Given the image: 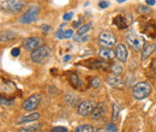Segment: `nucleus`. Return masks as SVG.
I'll use <instances>...</instances> for the list:
<instances>
[{"mask_svg":"<svg viewBox=\"0 0 156 132\" xmlns=\"http://www.w3.org/2000/svg\"><path fill=\"white\" fill-rule=\"evenodd\" d=\"M91 23H87V24H83L79 29H78V35H84V34H87L90 29H91Z\"/></svg>","mask_w":156,"mask_h":132,"instance_id":"obj_23","label":"nucleus"},{"mask_svg":"<svg viewBox=\"0 0 156 132\" xmlns=\"http://www.w3.org/2000/svg\"><path fill=\"white\" fill-rule=\"evenodd\" d=\"M73 132H95L94 131V127H93V125H89V124H82V125H79L77 126Z\"/></svg>","mask_w":156,"mask_h":132,"instance_id":"obj_21","label":"nucleus"},{"mask_svg":"<svg viewBox=\"0 0 156 132\" xmlns=\"http://www.w3.org/2000/svg\"><path fill=\"white\" fill-rule=\"evenodd\" d=\"M72 35H73V31H72L71 29H67V30L60 29L58 33L55 34V36L58 38H70V37H72Z\"/></svg>","mask_w":156,"mask_h":132,"instance_id":"obj_20","label":"nucleus"},{"mask_svg":"<svg viewBox=\"0 0 156 132\" xmlns=\"http://www.w3.org/2000/svg\"><path fill=\"white\" fill-rule=\"evenodd\" d=\"M95 132H107V130H103V129H98V130H96Z\"/></svg>","mask_w":156,"mask_h":132,"instance_id":"obj_38","label":"nucleus"},{"mask_svg":"<svg viewBox=\"0 0 156 132\" xmlns=\"http://www.w3.org/2000/svg\"><path fill=\"white\" fill-rule=\"evenodd\" d=\"M145 1H147V4H148V5H150V6H154V5L156 4L155 0H145Z\"/></svg>","mask_w":156,"mask_h":132,"instance_id":"obj_35","label":"nucleus"},{"mask_svg":"<svg viewBox=\"0 0 156 132\" xmlns=\"http://www.w3.org/2000/svg\"><path fill=\"white\" fill-rule=\"evenodd\" d=\"M101 84H102V80H101L98 77H94V78H91V80H90V87H93V88H95V89L100 88Z\"/></svg>","mask_w":156,"mask_h":132,"instance_id":"obj_26","label":"nucleus"},{"mask_svg":"<svg viewBox=\"0 0 156 132\" xmlns=\"http://www.w3.org/2000/svg\"><path fill=\"white\" fill-rule=\"evenodd\" d=\"M65 101H66L69 105H72V106H75V105H77L78 98L76 97V95L67 94L66 96H65Z\"/></svg>","mask_w":156,"mask_h":132,"instance_id":"obj_24","label":"nucleus"},{"mask_svg":"<svg viewBox=\"0 0 156 132\" xmlns=\"http://www.w3.org/2000/svg\"><path fill=\"white\" fill-rule=\"evenodd\" d=\"M156 49V43H151V45H148L145 48H143V52H142V59H147L149 58Z\"/></svg>","mask_w":156,"mask_h":132,"instance_id":"obj_18","label":"nucleus"},{"mask_svg":"<svg viewBox=\"0 0 156 132\" xmlns=\"http://www.w3.org/2000/svg\"><path fill=\"white\" fill-rule=\"evenodd\" d=\"M127 55H129V52H127V48L124 46V45H118L117 48H115V57L119 61L121 62H125L127 60Z\"/></svg>","mask_w":156,"mask_h":132,"instance_id":"obj_12","label":"nucleus"},{"mask_svg":"<svg viewBox=\"0 0 156 132\" xmlns=\"http://www.w3.org/2000/svg\"><path fill=\"white\" fill-rule=\"evenodd\" d=\"M111 70H112L113 73H117V75H119V73L122 72V67H121L119 64H113L112 67H111Z\"/></svg>","mask_w":156,"mask_h":132,"instance_id":"obj_29","label":"nucleus"},{"mask_svg":"<svg viewBox=\"0 0 156 132\" xmlns=\"http://www.w3.org/2000/svg\"><path fill=\"white\" fill-rule=\"evenodd\" d=\"M130 23H131V16L130 17L129 16H126V17H124V16H117V17H114V19H113V24L117 27L118 29H126Z\"/></svg>","mask_w":156,"mask_h":132,"instance_id":"obj_11","label":"nucleus"},{"mask_svg":"<svg viewBox=\"0 0 156 132\" xmlns=\"http://www.w3.org/2000/svg\"><path fill=\"white\" fill-rule=\"evenodd\" d=\"M51 55V49L48 46H40L39 48H36L35 51L31 52L30 59L33 62L36 64H42L43 61L47 60V58Z\"/></svg>","mask_w":156,"mask_h":132,"instance_id":"obj_2","label":"nucleus"},{"mask_svg":"<svg viewBox=\"0 0 156 132\" xmlns=\"http://www.w3.org/2000/svg\"><path fill=\"white\" fill-rule=\"evenodd\" d=\"M118 2H119V4H120V2H124V1H126V0H117Z\"/></svg>","mask_w":156,"mask_h":132,"instance_id":"obj_39","label":"nucleus"},{"mask_svg":"<svg viewBox=\"0 0 156 132\" xmlns=\"http://www.w3.org/2000/svg\"><path fill=\"white\" fill-rule=\"evenodd\" d=\"M11 54H12L13 57H18V55L20 54V48H13L12 52H11Z\"/></svg>","mask_w":156,"mask_h":132,"instance_id":"obj_32","label":"nucleus"},{"mask_svg":"<svg viewBox=\"0 0 156 132\" xmlns=\"http://www.w3.org/2000/svg\"><path fill=\"white\" fill-rule=\"evenodd\" d=\"M84 65L88 66V69H106L108 67V64L105 61H95V60H88L84 62Z\"/></svg>","mask_w":156,"mask_h":132,"instance_id":"obj_14","label":"nucleus"},{"mask_svg":"<svg viewBox=\"0 0 156 132\" xmlns=\"http://www.w3.org/2000/svg\"><path fill=\"white\" fill-rule=\"evenodd\" d=\"M112 108H113V113H112V120H113V121H115L118 118H119V113H120V112H119V108H118L117 103H113V107H112Z\"/></svg>","mask_w":156,"mask_h":132,"instance_id":"obj_28","label":"nucleus"},{"mask_svg":"<svg viewBox=\"0 0 156 132\" xmlns=\"http://www.w3.org/2000/svg\"><path fill=\"white\" fill-rule=\"evenodd\" d=\"M40 124H35V125H31V126H27V127H23L20 129L18 132H36L39 130Z\"/></svg>","mask_w":156,"mask_h":132,"instance_id":"obj_25","label":"nucleus"},{"mask_svg":"<svg viewBox=\"0 0 156 132\" xmlns=\"http://www.w3.org/2000/svg\"><path fill=\"white\" fill-rule=\"evenodd\" d=\"M16 37V34L12 33V31H2L1 33V42H7V41H11Z\"/></svg>","mask_w":156,"mask_h":132,"instance_id":"obj_22","label":"nucleus"},{"mask_svg":"<svg viewBox=\"0 0 156 132\" xmlns=\"http://www.w3.org/2000/svg\"><path fill=\"white\" fill-rule=\"evenodd\" d=\"M94 108H95L94 102L90 101V100H87V101H83V102H80L78 105L77 113L80 116H88L89 114H91V112L94 111Z\"/></svg>","mask_w":156,"mask_h":132,"instance_id":"obj_8","label":"nucleus"},{"mask_svg":"<svg viewBox=\"0 0 156 132\" xmlns=\"http://www.w3.org/2000/svg\"><path fill=\"white\" fill-rule=\"evenodd\" d=\"M106 130H107V132H118L115 125H114V124H111V123L107 125V129H106Z\"/></svg>","mask_w":156,"mask_h":132,"instance_id":"obj_31","label":"nucleus"},{"mask_svg":"<svg viewBox=\"0 0 156 132\" xmlns=\"http://www.w3.org/2000/svg\"><path fill=\"white\" fill-rule=\"evenodd\" d=\"M72 17H73V12H69V13L64 15V19L65 20H70V19H72Z\"/></svg>","mask_w":156,"mask_h":132,"instance_id":"obj_33","label":"nucleus"},{"mask_svg":"<svg viewBox=\"0 0 156 132\" xmlns=\"http://www.w3.org/2000/svg\"><path fill=\"white\" fill-rule=\"evenodd\" d=\"M98 6H100L101 9H106V7L109 6V2H107V1H101V2L98 4Z\"/></svg>","mask_w":156,"mask_h":132,"instance_id":"obj_34","label":"nucleus"},{"mask_svg":"<svg viewBox=\"0 0 156 132\" xmlns=\"http://www.w3.org/2000/svg\"><path fill=\"white\" fill-rule=\"evenodd\" d=\"M107 83H108L111 87L117 88V89L124 88V80H122L120 77H118V76H109V77L107 78Z\"/></svg>","mask_w":156,"mask_h":132,"instance_id":"obj_13","label":"nucleus"},{"mask_svg":"<svg viewBox=\"0 0 156 132\" xmlns=\"http://www.w3.org/2000/svg\"><path fill=\"white\" fill-rule=\"evenodd\" d=\"M70 58H71V57H70V55H66V57L64 58L62 60H64V61H69V60H70Z\"/></svg>","mask_w":156,"mask_h":132,"instance_id":"obj_37","label":"nucleus"},{"mask_svg":"<svg viewBox=\"0 0 156 132\" xmlns=\"http://www.w3.org/2000/svg\"><path fill=\"white\" fill-rule=\"evenodd\" d=\"M151 93V85L148 82H139L132 89V95L136 100H143Z\"/></svg>","mask_w":156,"mask_h":132,"instance_id":"obj_1","label":"nucleus"},{"mask_svg":"<svg viewBox=\"0 0 156 132\" xmlns=\"http://www.w3.org/2000/svg\"><path fill=\"white\" fill-rule=\"evenodd\" d=\"M41 28H42V29H43V30H44V31H49V29H51V28H49V27H48V25H42V27H41Z\"/></svg>","mask_w":156,"mask_h":132,"instance_id":"obj_36","label":"nucleus"},{"mask_svg":"<svg viewBox=\"0 0 156 132\" xmlns=\"http://www.w3.org/2000/svg\"><path fill=\"white\" fill-rule=\"evenodd\" d=\"M40 101H41V95L40 94H34L31 95L28 100H25L22 105V108L27 112H30V111H34L39 107Z\"/></svg>","mask_w":156,"mask_h":132,"instance_id":"obj_7","label":"nucleus"},{"mask_svg":"<svg viewBox=\"0 0 156 132\" xmlns=\"http://www.w3.org/2000/svg\"><path fill=\"white\" fill-rule=\"evenodd\" d=\"M117 38L109 31H102L98 35V43L105 48H112L115 45Z\"/></svg>","mask_w":156,"mask_h":132,"instance_id":"obj_6","label":"nucleus"},{"mask_svg":"<svg viewBox=\"0 0 156 132\" xmlns=\"http://www.w3.org/2000/svg\"><path fill=\"white\" fill-rule=\"evenodd\" d=\"M125 40H126L127 45L130 47L135 48V49L139 51V49H143V47H144V40L140 36H138L136 33L132 31V30H130V31H127L125 34Z\"/></svg>","mask_w":156,"mask_h":132,"instance_id":"obj_3","label":"nucleus"},{"mask_svg":"<svg viewBox=\"0 0 156 132\" xmlns=\"http://www.w3.org/2000/svg\"><path fill=\"white\" fill-rule=\"evenodd\" d=\"M42 45V40L39 37H28L23 41V46L27 51H35Z\"/></svg>","mask_w":156,"mask_h":132,"instance_id":"obj_10","label":"nucleus"},{"mask_svg":"<svg viewBox=\"0 0 156 132\" xmlns=\"http://www.w3.org/2000/svg\"><path fill=\"white\" fill-rule=\"evenodd\" d=\"M137 11H138L139 13H142V15H149V13L151 12V10H150L148 6H144V5H139V6L137 7Z\"/></svg>","mask_w":156,"mask_h":132,"instance_id":"obj_27","label":"nucleus"},{"mask_svg":"<svg viewBox=\"0 0 156 132\" xmlns=\"http://www.w3.org/2000/svg\"><path fill=\"white\" fill-rule=\"evenodd\" d=\"M115 55V52H113L112 49H108V48H105V49H101L98 52V58L103 59V60H112Z\"/></svg>","mask_w":156,"mask_h":132,"instance_id":"obj_16","label":"nucleus"},{"mask_svg":"<svg viewBox=\"0 0 156 132\" xmlns=\"http://www.w3.org/2000/svg\"><path fill=\"white\" fill-rule=\"evenodd\" d=\"M69 83H70L73 88L77 89L78 87H79V84H80V79H79V77H78L77 73H70V75H69Z\"/></svg>","mask_w":156,"mask_h":132,"instance_id":"obj_19","label":"nucleus"},{"mask_svg":"<svg viewBox=\"0 0 156 132\" xmlns=\"http://www.w3.org/2000/svg\"><path fill=\"white\" fill-rule=\"evenodd\" d=\"M69 130L66 129V127H62V126H55V127H53L51 132H67Z\"/></svg>","mask_w":156,"mask_h":132,"instance_id":"obj_30","label":"nucleus"},{"mask_svg":"<svg viewBox=\"0 0 156 132\" xmlns=\"http://www.w3.org/2000/svg\"><path fill=\"white\" fill-rule=\"evenodd\" d=\"M103 114H105V106H103L102 103H98V106H95L94 111L91 112V118H93L94 120H98V119H100Z\"/></svg>","mask_w":156,"mask_h":132,"instance_id":"obj_17","label":"nucleus"},{"mask_svg":"<svg viewBox=\"0 0 156 132\" xmlns=\"http://www.w3.org/2000/svg\"><path fill=\"white\" fill-rule=\"evenodd\" d=\"M40 118V114L39 113H31V114H28V115H24V116H22L18 120H17V124H25V123H31V121H35V120H37Z\"/></svg>","mask_w":156,"mask_h":132,"instance_id":"obj_15","label":"nucleus"},{"mask_svg":"<svg viewBox=\"0 0 156 132\" xmlns=\"http://www.w3.org/2000/svg\"><path fill=\"white\" fill-rule=\"evenodd\" d=\"M140 27H142V31L147 36H150V37H155L156 36V25L153 19H149V20L142 23Z\"/></svg>","mask_w":156,"mask_h":132,"instance_id":"obj_9","label":"nucleus"},{"mask_svg":"<svg viewBox=\"0 0 156 132\" xmlns=\"http://www.w3.org/2000/svg\"><path fill=\"white\" fill-rule=\"evenodd\" d=\"M40 12V6H31L29 10H27V12L20 18V23L22 24H29L33 23L35 20H37Z\"/></svg>","mask_w":156,"mask_h":132,"instance_id":"obj_5","label":"nucleus"},{"mask_svg":"<svg viewBox=\"0 0 156 132\" xmlns=\"http://www.w3.org/2000/svg\"><path fill=\"white\" fill-rule=\"evenodd\" d=\"M0 6L4 11L20 12L24 9V2L18 0H0Z\"/></svg>","mask_w":156,"mask_h":132,"instance_id":"obj_4","label":"nucleus"}]
</instances>
